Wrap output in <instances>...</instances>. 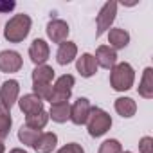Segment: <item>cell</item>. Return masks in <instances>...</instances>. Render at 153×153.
I'll return each instance as SVG.
<instances>
[{"label": "cell", "instance_id": "6da1fadb", "mask_svg": "<svg viewBox=\"0 0 153 153\" xmlns=\"http://www.w3.org/2000/svg\"><path fill=\"white\" fill-rule=\"evenodd\" d=\"M29 31H31V18L27 15L20 13V15H15L13 18H9V22L6 24V29H4V36L11 43H20L27 38Z\"/></svg>", "mask_w": 153, "mask_h": 153}, {"label": "cell", "instance_id": "7a4b0ae2", "mask_svg": "<svg viewBox=\"0 0 153 153\" xmlns=\"http://www.w3.org/2000/svg\"><path fill=\"white\" fill-rule=\"evenodd\" d=\"M133 81H135V72L130 63H117L110 72V85L114 90L119 92L130 90L133 87Z\"/></svg>", "mask_w": 153, "mask_h": 153}, {"label": "cell", "instance_id": "3957f363", "mask_svg": "<svg viewBox=\"0 0 153 153\" xmlns=\"http://www.w3.org/2000/svg\"><path fill=\"white\" fill-rule=\"evenodd\" d=\"M112 126V117L101 110V108H92L90 114H88V119H87V128H88V133L90 137H101L105 135Z\"/></svg>", "mask_w": 153, "mask_h": 153}, {"label": "cell", "instance_id": "277c9868", "mask_svg": "<svg viewBox=\"0 0 153 153\" xmlns=\"http://www.w3.org/2000/svg\"><path fill=\"white\" fill-rule=\"evenodd\" d=\"M76 79L74 76L70 74H65L61 78L56 79L54 87H52V94H51V105H56V103H65L70 99V94H72V87H74Z\"/></svg>", "mask_w": 153, "mask_h": 153}, {"label": "cell", "instance_id": "5b68a950", "mask_svg": "<svg viewBox=\"0 0 153 153\" xmlns=\"http://www.w3.org/2000/svg\"><path fill=\"white\" fill-rule=\"evenodd\" d=\"M115 15H117V2H106V4L101 7L99 15H97V18H96V24H97L96 36H97V38H99L101 34H105V33L110 29V25H112L114 20H115Z\"/></svg>", "mask_w": 153, "mask_h": 153}, {"label": "cell", "instance_id": "8992f818", "mask_svg": "<svg viewBox=\"0 0 153 153\" xmlns=\"http://www.w3.org/2000/svg\"><path fill=\"white\" fill-rule=\"evenodd\" d=\"M90 110H92V106H90L88 99L79 97L74 105H70V121H72L74 124H78V126L87 124V119H88Z\"/></svg>", "mask_w": 153, "mask_h": 153}, {"label": "cell", "instance_id": "52a82bcc", "mask_svg": "<svg viewBox=\"0 0 153 153\" xmlns=\"http://www.w3.org/2000/svg\"><path fill=\"white\" fill-rule=\"evenodd\" d=\"M18 92H20V85L16 79L4 81L2 88H0V103L11 110V106L15 103H18Z\"/></svg>", "mask_w": 153, "mask_h": 153}, {"label": "cell", "instance_id": "ba28073f", "mask_svg": "<svg viewBox=\"0 0 153 153\" xmlns=\"http://www.w3.org/2000/svg\"><path fill=\"white\" fill-rule=\"evenodd\" d=\"M22 68V56L16 51H2L0 52V70L11 74Z\"/></svg>", "mask_w": 153, "mask_h": 153}, {"label": "cell", "instance_id": "9c48e42d", "mask_svg": "<svg viewBox=\"0 0 153 153\" xmlns=\"http://www.w3.org/2000/svg\"><path fill=\"white\" fill-rule=\"evenodd\" d=\"M68 33H70V29H68L67 22H63V20H51L47 24V36L52 40V43L67 42Z\"/></svg>", "mask_w": 153, "mask_h": 153}, {"label": "cell", "instance_id": "30bf717a", "mask_svg": "<svg viewBox=\"0 0 153 153\" xmlns=\"http://www.w3.org/2000/svg\"><path fill=\"white\" fill-rule=\"evenodd\" d=\"M49 45H47V42L45 40H40V38H36L33 43H31V47H29V58L33 59V63H36V67L38 65H45V61L49 59Z\"/></svg>", "mask_w": 153, "mask_h": 153}, {"label": "cell", "instance_id": "8fae6325", "mask_svg": "<svg viewBox=\"0 0 153 153\" xmlns=\"http://www.w3.org/2000/svg\"><path fill=\"white\" fill-rule=\"evenodd\" d=\"M94 58H96V63L101 65L103 68H110V70H112V68L117 65V52H115L112 47H108V45L97 47Z\"/></svg>", "mask_w": 153, "mask_h": 153}, {"label": "cell", "instance_id": "7c38bea8", "mask_svg": "<svg viewBox=\"0 0 153 153\" xmlns=\"http://www.w3.org/2000/svg\"><path fill=\"white\" fill-rule=\"evenodd\" d=\"M56 144H58L56 133H52V131H45V133H43V131H42L40 137L34 140L33 148H34L36 153H51V151L56 148Z\"/></svg>", "mask_w": 153, "mask_h": 153}, {"label": "cell", "instance_id": "4fadbf2b", "mask_svg": "<svg viewBox=\"0 0 153 153\" xmlns=\"http://www.w3.org/2000/svg\"><path fill=\"white\" fill-rule=\"evenodd\" d=\"M18 106H20V110L25 115H33V114H38V112H43V101L40 97H36L34 94H27V96L20 97Z\"/></svg>", "mask_w": 153, "mask_h": 153}, {"label": "cell", "instance_id": "5bb4252c", "mask_svg": "<svg viewBox=\"0 0 153 153\" xmlns=\"http://www.w3.org/2000/svg\"><path fill=\"white\" fill-rule=\"evenodd\" d=\"M76 68L83 78H92L97 70L96 58L92 54H81V58H78V61H76Z\"/></svg>", "mask_w": 153, "mask_h": 153}, {"label": "cell", "instance_id": "9a60e30c", "mask_svg": "<svg viewBox=\"0 0 153 153\" xmlns=\"http://www.w3.org/2000/svg\"><path fill=\"white\" fill-rule=\"evenodd\" d=\"M76 54H78V47H76V43L72 42H63L59 43V49H58V54H56V59L59 65H68Z\"/></svg>", "mask_w": 153, "mask_h": 153}, {"label": "cell", "instance_id": "2e32d148", "mask_svg": "<svg viewBox=\"0 0 153 153\" xmlns=\"http://www.w3.org/2000/svg\"><path fill=\"white\" fill-rule=\"evenodd\" d=\"M128 42H130V34L124 31V29H119V27H115V29H110V33H108V47H112L114 51L115 49H124L126 45H128Z\"/></svg>", "mask_w": 153, "mask_h": 153}, {"label": "cell", "instance_id": "e0dca14e", "mask_svg": "<svg viewBox=\"0 0 153 153\" xmlns=\"http://www.w3.org/2000/svg\"><path fill=\"white\" fill-rule=\"evenodd\" d=\"M139 96L144 99H151L153 97V68L148 67L142 74V79L139 85Z\"/></svg>", "mask_w": 153, "mask_h": 153}, {"label": "cell", "instance_id": "ac0fdd59", "mask_svg": "<svg viewBox=\"0 0 153 153\" xmlns=\"http://www.w3.org/2000/svg\"><path fill=\"white\" fill-rule=\"evenodd\" d=\"M115 112L121 117H133L137 112V105L131 97H119L115 99Z\"/></svg>", "mask_w": 153, "mask_h": 153}, {"label": "cell", "instance_id": "d6986e66", "mask_svg": "<svg viewBox=\"0 0 153 153\" xmlns=\"http://www.w3.org/2000/svg\"><path fill=\"white\" fill-rule=\"evenodd\" d=\"M49 117H52V121H56V123H65V121H68V119H70V105H68V101L51 105Z\"/></svg>", "mask_w": 153, "mask_h": 153}, {"label": "cell", "instance_id": "ffe728a7", "mask_svg": "<svg viewBox=\"0 0 153 153\" xmlns=\"http://www.w3.org/2000/svg\"><path fill=\"white\" fill-rule=\"evenodd\" d=\"M52 78H54V70H52V67H49V65H38V67L33 70V83H45V85H51V83H52Z\"/></svg>", "mask_w": 153, "mask_h": 153}, {"label": "cell", "instance_id": "44dd1931", "mask_svg": "<svg viewBox=\"0 0 153 153\" xmlns=\"http://www.w3.org/2000/svg\"><path fill=\"white\" fill-rule=\"evenodd\" d=\"M13 119H11V110L6 108L2 103H0V140H4L9 135Z\"/></svg>", "mask_w": 153, "mask_h": 153}, {"label": "cell", "instance_id": "7402d4cb", "mask_svg": "<svg viewBox=\"0 0 153 153\" xmlns=\"http://www.w3.org/2000/svg\"><path fill=\"white\" fill-rule=\"evenodd\" d=\"M47 123H49V114H47L45 110L25 117V126L34 128V130H42V128H45V124H47Z\"/></svg>", "mask_w": 153, "mask_h": 153}, {"label": "cell", "instance_id": "603a6c76", "mask_svg": "<svg viewBox=\"0 0 153 153\" xmlns=\"http://www.w3.org/2000/svg\"><path fill=\"white\" fill-rule=\"evenodd\" d=\"M40 133H42V130H34V128H29V126H22L18 130V139H20V142H24V144H27V146L33 148L34 140L40 137Z\"/></svg>", "mask_w": 153, "mask_h": 153}, {"label": "cell", "instance_id": "cb8c5ba5", "mask_svg": "<svg viewBox=\"0 0 153 153\" xmlns=\"http://www.w3.org/2000/svg\"><path fill=\"white\" fill-rule=\"evenodd\" d=\"M33 90L34 96L40 97L42 101H49L51 94H52V85H45V83H33Z\"/></svg>", "mask_w": 153, "mask_h": 153}, {"label": "cell", "instance_id": "d4e9b609", "mask_svg": "<svg viewBox=\"0 0 153 153\" xmlns=\"http://www.w3.org/2000/svg\"><path fill=\"white\" fill-rule=\"evenodd\" d=\"M121 151H123L121 142L115 140V139H108V140H105L99 146V151L97 153H121Z\"/></svg>", "mask_w": 153, "mask_h": 153}, {"label": "cell", "instance_id": "484cf974", "mask_svg": "<svg viewBox=\"0 0 153 153\" xmlns=\"http://www.w3.org/2000/svg\"><path fill=\"white\" fill-rule=\"evenodd\" d=\"M139 151L140 153H153V139L151 137H142L139 142Z\"/></svg>", "mask_w": 153, "mask_h": 153}, {"label": "cell", "instance_id": "4316f807", "mask_svg": "<svg viewBox=\"0 0 153 153\" xmlns=\"http://www.w3.org/2000/svg\"><path fill=\"white\" fill-rule=\"evenodd\" d=\"M56 153H85V149L78 144V142H70V144H65L61 149H58Z\"/></svg>", "mask_w": 153, "mask_h": 153}, {"label": "cell", "instance_id": "83f0119b", "mask_svg": "<svg viewBox=\"0 0 153 153\" xmlns=\"http://www.w3.org/2000/svg\"><path fill=\"white\" fill-rule=\"evenodd\" d=\"M15 2H0V13H9L15 9Z\"/></svg>", "mask_w": 153, "mask_h": 153}, {"label": "cell", "instance_id": "f1b7e54d", "mask_svg": "<svg viewBox=\"0 0 153 153\" xmlns=\"http://www.w3.org/2000/svg\"><path fill=\"white\" fill-rule=\"evenodd\" d=\"M9 153H27L25 149H20V148H15V149H11Z\"/></svg>", "mask_w": 153, "mask_h": 153}, {"label": "cell", "instance_id": "f546056e", "mask_svg": "<svg viewBox=\"0 0 153 153\" xmlns=\"http://www.w3.org/2000/svg\"><path fill=\"white\" fill-rule=\"evenodd\" d=\"M4 149H6V148H4V144H2V140H0V153H4Z\"/></svg>", "mask_w": 153, "mask_h": 153}, {"label": "cell", "instance_id": "4dcf8cb0", "mask_svg": "<svg viewBox=\"0 0 153 153\" xmlns=\"http://www.w3.org/2000/svg\"><path fill=\"white\" fill-rule=\"evenodd\" d=\"M121 153H131V151H121Z\"/></svg>", "mask_w": 153, "mask_h": 153}]
</instances>
